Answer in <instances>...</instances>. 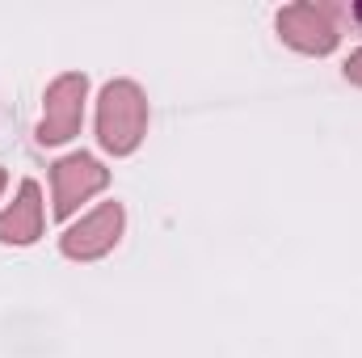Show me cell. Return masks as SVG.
Segmentation results:
<instances>
[{"label": "cell", "instance_id": "1", "mask_svg": "<svg viewBox=\"0 0 362 358\" xmlns=\"http://www.w3.org/2000/svg\"><path fill=\"white\" fill-rule=\"evenodd\" d=\"M148 118H152L148 93L139 89L135 81L118 76V81L101 85V93H97V118H93L101 152H110V156L139 152V144L148 139Z\"/></svg>", "mask_w": 362, "mask_h": 358}, {"label": "cell", "instance_id": "2", "mask_svg": "<svg viewBox=\"0 0 362 358\" xmlns=\"http://www.w3.org/2000/svg\"><path fill=\"white\" fill-rule=\"evenodd\" d=\"M85 101H89V76L85 72L55 76L42 93V118H38L34 139L42 148H59V144L76 139L85 127Z\"/></svg>", "mask_w": 362, "mask_h": 358}, {"label": "cell", "instance_id": "3", "mask_svg": "<svg viewBox=\"0 0 362 358\" xmlns=\"http://www.w3.org/2000/svg\"><path fill=\"white\" fill-rule=\"evenodd\" d=\"M122 232H127V211H122V202H114V198H110V202H97L93 211H85L81 219H72V224L64 228L59 253H64L68 262H101L105 253L118 249Z\"/></svg>", "mask_w": 362, "mask_h": 358}, {"label": "cell", "instance_id": "4", "mask_svg": "<svg viewBox=\"0 0 362 358\" xmlns=\"http://www.w3.org/2000/svg\"><path fill=\"white\" fill-rule=\"evenodd\" d=\"M110 185V169L93 152H68L51 165V215L72 219L89 198Z\"/></svg>", "mask_w": 362, "mask_h": 358}, {"label": "cell", "instance_id": "5", "mask_svg": "<svg viewBox=\"0 0 362 358\" xmlns=\"http://www.w3.org/2000/svg\"><path fill=\"white\" fill-rule=\"evenodd\" d=\"M274 25H278V38L299 55H333L341 42V30H337L329 4H308V0L286 4V8H278Z\"/></svg>", "mask_w": 362, "mask_h": 358}, {"label": "cell", "instance_id": "6", "mask_svg": "<svg viewBox=\"0 0 362 358\" xmlns=\"http://www.w3.org/2000/svg\"><path fill=\"white\" fill-rule=\"evenodd\" d=\"M47 228V202H42V185L25 178L17 185L13 202L0 211V245H34Z\"/></svg>", "mask_w": 362, "mask_h": 358}, {"label": "cell", "instance_id": "7", "mask_svg": "<svg viewBox=\"0 0 362 358\" xmlns=\"http://www.w3.org/2000/svg\"><path fill=\"white\" fill-rule=\"evenodd\" d=\"M341 72H346V81H350V85H358V89H362V47H358V51H350V59H346V68H341Z\"/></svg>", "mask_w": 362, "mask_h": 358}, {"label": "cell", "instance_id": "8", "mask_svg": "<svg viewBox=\"0 0 362 358\" xmlns=\"http://www.w3.org/2000/svg\"><path fill=\"white\" fill-rule=\"evenodd\" d=\"M4 190H8V173H4V169H0V194H4Z\"/></svg>", "mask_w": 362, "mask_h": 358}, {"label": "cell", "instance_id": "9", "mask_svg": "<svg viewBox=\"0 0 362 358\" xmlns=\"http://www.w3.org/2000/svg\"><path fill=\"white\" fill-rule=\"evenodd\" d=\"M354 17H362V8H354Z\"/></svg>", "mask_w": 362, "mask_h": 358}]
</instances>
